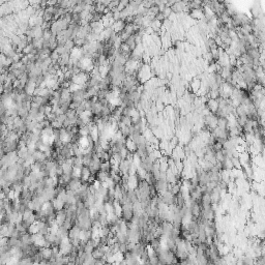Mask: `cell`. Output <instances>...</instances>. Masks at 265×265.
I'll return each mask as SVG.
<instances>
[{
    "label": "cell",
    "mask_w": 265,
    "mask_h": 265,
    "mask_svg": "<svg viewBox=\"0 0 265 265\" xmlns=\"http://www.w3.org/2000/svg\"><path fill=\"white\" fill-rule=\"evenodd\" d=\"M51 201H52L53 207H54V210L55 211H59V210H61V209L64 208L65 203L62 200H60L59 198H57V197H55V198L52 199Z\"/></svg>",
    "instance_id": "cell-11"
},
{
    "label": "cell",
    "mask_w": 265,
    "mask_h": 265,
    "mask_svg": "<svg viewBox=\"0 0 265 265\" xmlns=\"http://www.w3.org/2000/svg\"><path fill=\"white\" fill-rule=\"evenodd\" d=\"M100 170H102V171H106V172H109V171H110V161H102V163H100Z\"/></svg>",
    "instance_id": "cell-22"
},
{
    "label": "cell",
    "mask_w": 265,
    "mask_h": 265,
    "mask_svg": "<svg viewBox=\"0 0 265 265\" xmlns=\"http://www.w3.org/2000/svg\"><path fill=\"white\" fill-rule=\"evenodd\" d=\"M166 177H167L168 183H170V185H173V183L177 182V178H176V175L172 172V171L170 170V169H168V170L166 171Z\"/></svg>",
    "instance_id": "cell-13"
},
{
    "label": "cell",
    "mask_w": 265,
    "mask_h": 265,
    "mask_svg": "<svg viewBox=\"0 0 265 265\" xmlns=\"http://www.w3.org/2000/svg\"><path fill=\"white\" fill-rule=\"evenodd\" d=\"M119 3L122 4L124 7H127L128 5V3H130V0H119Z\"/></svg>",
    "instance_id": "cell-24"
},
{
    "label": "cell",
    "mask_w": 265,
    "mask_h": 265,
    "mask_svg": "<svg viewBox=\"0 0 265 265\" xmlns=\"http://www.w3.org/2000/svg\"><path fill=\"white\" fill-rule=\"evenodd\" d=\"M59 57H60V55L58 54L55 50H53V51H51V53H50V58H51V60H52V64L57 63L58 60H59Z\"/></svg>",
    "instance_id": "cell-20"
},
{
    "label": "cell",
    "mask_w": 265,
    "mask_h": 265,
    "mask_svg": "<svg viewBox=\"0 0 265 265\" xmlns=\"http://www.w3.org/2000/svg\"><path fill=\"white\" fill-rule=\"evenodd\" d=\"M161 14L164 15V17H165V19H169L171 16H172V9H171V6H166L165 8H164V11L161 12Z\"/></svg>",
    "instance_id": "cell-21"
},
{
    "label": "cell",
    "mask_w": 265,
    "mask_h": 265,
    "mask_svg": "<svg viewBox=\"0 0 265 265\" xmlns=\"http://www.w3.org/2000/svg\"><path fill=\"white\" fill-rule=\"evenodd\" d=\"M80 227L78 225H74L72 226V228L69 230V238L70 239H76V238H79V233H80Z\"/></svg>",
    "instance_id": "cell-9"
},
{
    "label": "cell",
    "mask_w": 265,
    "mask_h": 265,
    "mask_svg": "<svg viewBox=\"0 0 265 265\" xmlns=\"http://www.w3.org/2000/svg\"><path fill=\"white\" fill-rule=\"evenodd\" d=\"M72 177H73V178H80V177H81V168L73 167V170H72Z\"/></svg>",
    "instance_id": "cell-23"
},
{
    "label": "cell",
    "mask_w": 265,
    "mask_h": 265,
    "mask_svg": "<svg viewBox=\"0 0 265 265\" xmlns=\"http://www.w3.org/2000/svg\"><path fill=\"white\" fill-rule=\"evenodd\" d=\"M146 174H147V171H146L143 167L139 166V167L137 168V172H136V175L138 176L139 180H144L145 177H146Z\"/></svg>",
    "instance_id": "cell-16"
},
{
    "label": "cell",
    "mask_w": 265,
    "mask_h": 265,
    "mask_svg": "<svg viewBox=\"0 0 265 265\" xmlns=\"http://www.w3.org/2000/svg\"><path fill=\"white\" fill-rule=\"evenodd\" d=\"M90 175H91V171L89 170V168L87 166H83L81 168V177H80L82 182H87Z\"/></svg>",
    "instance_id": "cell-10"
},
{
    "label": "cell",
    "mask_w": 265,
    "mask_h": 265,
    "mask_svg": "<svg viewBox=\"0 0 265 265\" xmlns=\"http://www.w3.org/2000/svg\"><path fill=\"white\" fill-rule=\"evenodd\" d=\"M160 198H161V200L163 201L164 203L167 204V205H172V204H175V202H176L175 201V196H174L169 190L164 192L163 194H161Z\"/></svg>",
    "instance_id": "cell-2"
},
{
    "label": "cell",
    "mask_w": 265,
    "mask_h": 265,
    "mask_svg": "<svg viewBox=\"0 0 265 265\" xmlns=\"http://www.w3.org/2000/svg\"><path fill=\"white\" fill-rule=\"evenodd\" d=\"M145 252H146V254H147L148 258H151V257H153V256H156V252L155 251V249L151 246V244H147V246H145Z\"/></svg>",
    "instance_id": "cell-17"
},
{
    "label": "cell",
    "mask_w": 265,
    "mask_h": 265,
    "mask_svg": "<svg viewBox=\"0 0 265 265\" xmlns=\"http://www.w3.org/2000/svg\"><path fill=\"white\" fill-rule=\"evenodd\" d=\"M81 185H82V180H81V178H72L70 180V182L67 183L65 189H69V190L76 192Z\"/></svg>",
    "instance_id": "cell-5"
},
{
    "label": "cell",
    "mask_w": 265,
    "mask_h": 265,
    "mask_svg": "<svg viewBox=\"0 0 265 265\" xmlns=\"http://www.w3.org/2000/svg\"><path fill=\"white\" fill-rule=\"evenodd\" d=\"M124 146L127 147V149L130 151L131 153L136 152V150H137V145H136L135 141H134L133 139L130 138V137H127V139H125Z\"/></svg>",
    "instance_id": "cell-8"
},
{
    "label": "cell",
    "mask_w": 265,
    "mask_h": 265,
    "mask_svg": "<svg viewBox=\"0 0 265 265\" xmlns=\"http://www.w3.org/2000/svg\"><path fill=\"white\" fill-rule=\"evenodd\" d=\"M27 232H28L29 234H35V233H39V221H35L33 222V223L31 224L28 229H27Z\"/></svg>",
    "instance_id": "cell-14"
},
{
    "label": "cell",
    "mask_w": 265,
    "mask_h": 265,
    "mask_svg": "<svg viewBox=\"0 0 265 265\" xmlns=\"http://www.w3.org/2000/svg\"><path fill=\"white\" fill-rule=\"evenodd\" d=\"M206 108L210 111L211 113L216 114V111L219 109V98L218 100H213V98H208V100L205 103Z\"/></svg>",
    "instance_id": "cell-4"
},
{
    "label": "cell",
    "mask_w": 265,
    "mask_h": 265,
    "mask_svg": "<svg viewBox=\"0 0 265 265\" xmlns=\"http://www.w3.org/2000/svg\"><path fill=\"white\" fill-rule=\"evenodd\" d=\"M90 27H91V31L92 32H95V33H98L100 34V32L104 30V25H103V22L102 21H97V22H90L89 23Z\"/></svg>",
    "instance_id": "cell-7"
},
{
    "label": "cell",
    "mask_w": 265,
    "mask_h": 265,
    "mask_svg": "<svg viewBox=\"0 0 265 265\" xmlns=\"http://www.w3.org/2000/svg\"><path fill=\"white\" fill-rule=\"evenodd\" d=\"M127 188L130 190H136L139 185V178L136 174H133V175H128L127 178Z\"/></svg>",
    "instance_id": "cell-3"
},
{
    "label": "cell",
    "mask_w": 265,
    "mask_h": 265,
    "mask_svg": "<svg viewBox=\"0 0 265 265\" xmlns=\"http://www.w3.org/2000/svg\"><path fill=\"white\" fill-rule=\"evenodd\" d=\"M214 155H216V161H219V163H222V161H224V158H225V155H224L223 149H222V150H216V151H214Z\"/></svg>",
    "instance_id": "cell-19"
},
{
    "label": "cell",
    "mask_w": 265,
    "mask_h": 265,
    "mask_svg": "<svg viewBox=\"0 0 265 265\" xmlns=\"http://www.w3.org/2000/svg\"><path fill=\"white\" fill-rule=\"evenodd\" d=\"M59 140L61 141L62 145H65L67 144V143L72 142L73 136L66 128L62 127L61 128H59Z\"/></svg>",
    "instance_id": "cell-1"
},
{
    "label": "cell",
    "mask_w": 265,
    "mask_h": 265,
    "mask_svg": "<svg viewBox=\"0 0 265 265\" xmlns=\"http://www.w3.org/2000/svg\"><path fill=\"white\" fill-rule=\"evenodd\" d=\"M113 212H114L118 218L122 216V205L119 203V201L113 200Z\"/></svg>",
    "instance_id": "cell-12"
},
{
    "label": "cell",
    "mask_w": 265,
    "mask_h": 265,
    "mask_svg": "<svg viewBox=\"0 0 265 265\" xmlns=\"http://www.w3.org/2000/svg\"><path fill=\"white\" fill-rule=\"evenodd\" d=\"M118 153H119V155L121 156V158H122V160H125L131 152L127 149V147H125V146H122V147L119 149V151H118Z\"/></svg>",
    "instance_id": "cell-18"
},
{
    "label": "cell",
    "mask_w": 265,
    "mask_h": 265,
    "mask_svg": "<svg viewBox=\"0 0 265 265\" xmlns=\"http://www.w3.org/2000/svg\"><path fill=\"white\" fill-rule=\"evenodd\" d=\"M91 238V231L90 230H86V229H81L80 233H79V239L81 242H84L86 243L88 240H90Z\"/></svg>",
    "instance_id": "cell-6"
},
{
    "label": "cell",
    "mask_w": 265,
    "mask_h": 265,
    "mask_svg": "<svg viewBox=\"0 0 265 265\" xmlns=\"http://www.w3.org/2000/svg\"><path fill=\"white\" fill-rule=\"evenodd\" d=\"M56 1H57V5H58V6H59V5H60V4H61V2H62V1H63V0H56Z\"/></svg>",
    "instance_id": "cell-25"
},
{
    "label": "cell",
    "mask_w": 265,
    "mask_h": 265,
    "mask_svg": "<svg viewBox=\"0 0 265 265\" xmlns=\"http://www.w3.org/2000/svg\"><path fill=\"white\" fill-rule=\"evenodd\" d=\"M109 176H110L109 172H106V171H102V170L97 171V172L95 173V178H97V180H100V182H102V181H105Z\"/></svg>",
    "instance_id": "cell-15"
}]
</instances>
